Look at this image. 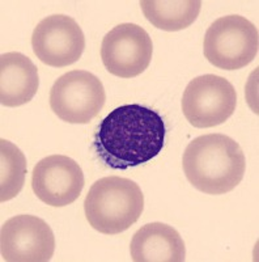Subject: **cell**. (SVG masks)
<instances>
[{
    "label": "cell",
    "instance_id": "1",
    "mask_svg": "<svg viewBox=\"0 0 259 262\" xmlns=\"http://www.w3.org/2000/svg\"><path fill=\"white\" fill-rule=\"evenodd\" d=\"M167 126L153 109L140 104L116 107L97 127L93 148L111 169L125 170L148 163L164 148Z\"/></svg>",
    "mask_w": 259,
    "mask_h": 262
},
{
    "label": "cell",
    "instance_id": "2",
    "mask_svg": "<svg viewBox=\"0 0 259 262\" xmlns=\"http://www.w3.org/2000/svg\"><path fill=\"white\" fill-rule=\"evenodd\" d=\"M182 165L194 188L204 194L220 195L232 191L242 181L246 160L234 139L224 134H207L189 143Z\"/></svg>",
    "mask_w": 259,
    "mask_h": 262
},
{
    "label": "cell",
    "instance_id": "3",
    "mask_svg": "<svg viewBox=\"0 0 259 262\" xmlns=\"http://www.w3.org/2000/svg\"><path fill=\"white\" fill-rule=\"evenodd\" d=\"M144 210V195L132 180L109 176L96 181L84 201V212L93 229L118 235L134 226Z\"/></svg>",
    "mask_w": 259,
    "mask_h": 262
},
{
    "label": "cell",
    "instance_id": "4",
    "mask_svg": "<svg viewBox=\"0 0 259 262\" xmlns=\"http://www.w3.org/2000/svg\"><path fill=\"white\" fill-rule=\"evenodd\" d=\"M203 48L204 57L215 67L226 71L244 69L258 55V29L244 16H224L207 29Z\"/></svg>",
    "mask_w": 259,
    "mask_h": 262
},
{
    "label": "cell",
    "instance_id": "5",
    "mask_svg": "<svg viewBox=\"0 0 259 262\" xmlns=\"http://www.w3.org/2000/svg\"><path fill=\"white\" fill-rule=\"evenodd\" d=\"M106 101L105 88L96 75L74 70L62 75L50 91L51 111L67 123L90 122Z\"/></svg>",
    "mask_w": 259,
    "mask_h": 262
},
{
    "label": "cell",
    "instance_id": "6",
    "mask_svg": "<svg viewBox=\"0 0 259 262\" xmlns=\"http://www.w3.org/2000/svg\"><path fill=\"white\" fill-rule=\"evenodd\" d=\"M237 92L230 81L218 75H203L193 79L182 97V112L194 127L219 126L233 116Z\"/></svg>",
    "mask_w": 259,
    "mask_h": 262
},
{
    "label": "cell",
    "instance_id": "7",
    "mask_svg": "<svg viewBox=\"0 0 259 262\" xmlns=\"http://www.w3.org/2000/svg\"><path fill=\"white\" fill-rule=\"evenodd\" d=\"M152 54L153 43L147 30L131 23L116 25L102 39V63L118 78L130 79L143 74Z\"/></svg>",
    "mask_w": 259,
    "mask_h": 262
},
{
    "label": "cell",
    "instance_id": "8",
    "mask_svg": "<svg viewBox=\"0 0 259 262\" xmlns=\"http://www.w3.org/2000/svg\"><path fill=\"white\" fill-rule=\"evenodd\" d=\"M2 258L7 262H48L55 252L51 227L34 215H16L2 226Z\"/></svg>",
    "mask_w": 259,
    "mask_h": 262
},
{
    "label": "cell",
    "instance_id": "9",
    "mask_svg": "<svg viewBox=\"0 0 259 262\" xmlns=\"http://www.w3.org/2000/svg\"><path fill=\"white\" fill-rule=\"evenodd\" d=\"M32 48L42 63L60 69L80 59L85 49V37L75 18L53 15L34 28Z\"/></svg>",
    "mask_w": 259,
    "mask_h": 262
},
{
    "label": "cell",
    "instance_id": "10",
    "mask_svg": "<svg viewBox=\"0 0 259 262\" xmlns=\"http://www.w3.org/2000/svg\"><path fill=\"white\" fill-rule=\"evenodd\" d=\"M85 179L74 159L50 155L36 164L32 174V189L38 200L51 207H64L80 196Z\"/></svg>",
    "mask_w": 259,
    "mask_h": 262
},
{
    "label": "cell",
    "instance_id": "11",
    "mask_svg": "<svg viewBox=\"0 0 259 262\" xmlns=\"http://www.w3.org/2000/svg\"><path fill=\"white\" fill-rule=\"evenodd\" d=\"M132 261L135 262H183L186 247L182 236L172 226L149 223L132 236Z\"/></svg>",
    "mask_w": 259,
    "mask_h": 262
},
{
    "label": "cell",
    "instance_id": "12",
    "mask_svg": "<svg viewBox=\"0 0 259 262\" xmlns=\"http://www.w3.org/2000/svg\"><path fill=\"white\" fill-rule=\"evenodd\" d=\"M39 86L38 69L21 53L0 57V104L16 107L33 100Z\"/></svg>",
    "mask_w": 259,
    "mask_h": 262
},
{
    "label": "cell",
    "instance_id": "13",
    "mask_svg": "<svg viewBox=\"0 0 259 262\" xmlns=\"http://www.w3.org/2000/svg\"><path fill=\"white\" fill-rule=\"evenodd\" d=\"M140 7L147 20L157 29L178 32L190 27L202 9L200 0H143Z\"/></svg>",
    "mask_w": 259,
    "mask_h": 262
},
{
    "label": "cell",
    "instance_id": "14",
    "mask_svg": "<svg viewBox=\"0 0 259 262\" xmlns=\"http://www.w3.org/2000/svg\"><path fill=\"white\" fill-rule=\"evenodd\" d=\"M27 176V159L21 149L6 139L0 140V201L13 200L20 194Z\"/></svg>",
    "mask_w": 259,
    "mask_h": 262
}]
</instances>
